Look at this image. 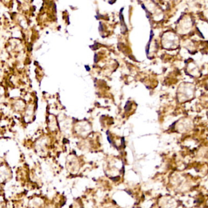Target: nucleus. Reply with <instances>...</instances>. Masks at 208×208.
Instances as JSON below:
<instances>
[{
	"label": "nucleus",
	"mask_w": 208,
	"mask_h": 208,
	"mask_svg": "<svg viewBox=\"0 0 208 208\" xmlns=\"http://www.w3.org/2000/svg\"><path fill=\"white\" fill-rule=\"evenodd\" d=\"M122 11H123V9H121V12L120 13V24H121L122 28L125 31V30H127V26H126L125 23L124 21V18H123V14H122Z\"/></svg>",
	"instance_id": "obj_1"
},
{
	"label": "nucleus",
	"mask_w": 208,
	"mask_h": 208,
	"mask_svg": "<svg viewBox=\"0 0 208 208\" xmlns=\"http://www.w3.org/2000/svg\"><path fill=\"white\" fill-rule=\"evenodd\" d=\"M153 37V32L152 31H151V34H150V38H149V42L147 45V47H146V54L148 55V53H149V45H150V43H151V41L152 40V38Z\"/></svg>",
	"instance_id": "obj_2"
}]
</instances>
